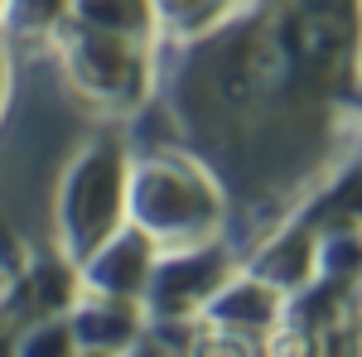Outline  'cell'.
Here are the masks:
<instances>
[{"label":"cell","mask_w":362,"mask_h":357,"mask_svg":"<svg viewBox=\"0 0 362 357\" xmlns=\"http://www.w3.org/2000/svg\"><path fill=\"white\" fill-rule=\"evenodd\" d=\"M169 111L227 198L285 213L358 150L362 0H247L179 49Z\"/></svg>","instance_id":"obj_1"},{"label":"cell","mask_w":362,"mask_h":357,"mask_svg":"<svg viewBox=\"0 0 362 357\" xmlns=\"http://www.w3.org/2000/svg\"><path fill=\"white\" fill-rule=\"evenodd\" d=\"M227 213L232 198L223 179L194 150L160 145L126 165V222L140 227L160 251L223 237Z\"/></svg>","instance_id":"obj_2"},{"label":"cell","mask_w":362,"mask_h":357,"mask_svg":"<svg viewBox=\"0 0 362 357\" xmlns=\"http://www.w3.org/2000/svg\"><path fill=\"white\" fill-rule=\"evenodd\" d=\"M49 44H54L68 87L112 121L136 116L160 87V44H150V39L102 34V29L63 20Z\"/></svg>","instance_id":"obj_3"},{"label":"cell","mask_w":362,"mask_h":357,"mask_svg":"<svg viewBox=\"0 0 362 357\" xmlns=\"http://www.w3.org/2000/svg\"><path fill=\"white\" fill-rule=\"evenodd\" d=\"M126 165L131 150L116 131H97L78 145L58 179L54 232L58 251L78 266L87 251H97L116 227H126Z\"/></svg>","instance_id":"obj_4"},{"label":"cell","mask_w":362,"mask_h":357,"mask_svg":"<svg viewBox=\"0 0 362 357\" xmlns=\"http://www.w3.org/2000/svg\"><path fill=\"white\" fill-rule=\"evenodd\" d=\"M232 271H237V251L227 247V237L169 247L150 266V280L140 290V309H145V319H198L203 304L213 300V290Z\"/></svg>","instance_id":"obj_5"},{"label":"cell","mask_w":362,"mask_h":357,"mask_svg":"<svg viewBox=\"0 0 362 357\" xmlns=\"http://www.w3.org/2000/svg\"><path fill=\"white\" fill-rule=\"evenodd\" d=\"M285 304H290L285 290L237 266L198 314L208 329V348H271L285 324Z\"/></svg>","instance_id":"obj_6"},{"label":"cell","mask_w":362,"mask_h":357,"mask_svg":"<svg viewBox=\"0 0 362 357\" xmlns=\"http://www.w3.org/2000/svg\"><path fill=\"white\" fill-rule=\"evenodd\" d=\"M78 266L63 256V251H49V256H25L20 266H10L5 275V290H0V353H15V338L44 319V314H58L78 300Z\"/></svg>","instance_id":"obj_7"},{"label":"cell","mask_w":362,"mask_h":357,"mask_svg":"<svg viewBox=\"0 0 362 357\" xmlns=\"http://www.w3.org/2000/svg\"><path fill=\"white\" fill-rule=\"evenodd\" d=\"M160 247L140 232V227H116L112 237L97 251H87L78 261V285L92 290V295H116V300H140L145 280H150V266H155Z\"/></svg>","instance_id":"obj_8"},{"label":"cell","mask_w":362,"mask_h":357,"mask_svg":"<svg viewBox=\"0 0 362 357\" xmlns=\"http://www.w3.org/2000/svg\"><path fill=\"white\" fill-rule=\"evenodd\" d=\"M68 329H73V353H131L145 333V309L140 300L78 290V300L68 304Z\"/></svg>","instance_id":"obj_9"},{"label":"cell","mask_w":362,"mask_h":357,"mask_svg":"<svg viewBox=\"0 0 362 357\" xmlns=\"http://www.w3.org/2000/svg\"><path fill=\"white\" fill-rule=\"evenodd\" d=\"M155 5V29H160V44H194L203 34H213L218 25H227L247 0H150Z\"/></svg>","instance_id":"obj_10"},{"label":"cell","mask_w":362,"mask_h":357,"mask_svg":"<svg viewBox=\"0 0 362 357\" xmlns=\"http://www.w3.org/2000/svg\"><path fill=\"white\" fill-rule=\"evenodd\" d=\"M68 20L73 25H87V29H102V34H126V39L160 44L155 5L150 0H73L68 5Z\"/></svg>","instance_id":"obj_11"},{"label":"cell","mask_w":362,"mask_h":357,"mask_svg":"<svg viewBox=\"0 0 362 357\" xmlns=\"http://www.w3.org/2000/svg\"><path fill=\"white\" fill-rule=\"evenodd\" d=\"M73 0H5L0 5V34L10 44H49L58 25L68 20Z\"/></svg>","instance_id":"obj_12"},{"label":"cell","mask_w":362,"mask_h":357,"mask_svg":"<svg viewBox=\"0 0 362 357\" xmlns=\"http://www.w3.org/2000/svg\"><path fill=\"white\" fill-rule=\"evenodd\" d=\"M5 102H10V39L0 34V116H5ZM0 261H5V271L25 261V247H20V242H10L5 222H0Z\"/></svg>","instance_id":"obj_13"},{"label":"cell","mask_w":362,"mask_h":357,"mask_svg":"<svg viewBox=\"0 0 362 357\" xmlns=\"http://www.w3.org/2000/svg\"><path fill=\"white\" fill-rule=\"evenodd\" d=\"M0 5H5V0H0Z\"/></svg>","instance_id":"obj_14"}]
</instances>
